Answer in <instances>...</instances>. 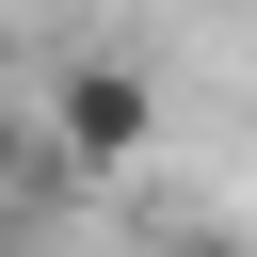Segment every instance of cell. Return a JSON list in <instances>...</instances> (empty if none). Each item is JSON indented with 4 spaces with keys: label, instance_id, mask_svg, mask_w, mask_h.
Returning <instances> with one entry per match:
<instances>
[{
    "label": "cell",
    "instance_id": "obj_2",
    "mask_svg": "<svg viewBox=\"0 0 257 257\" xmlns=\"http://www.w3.org/2000/svg\"><path fill=\"white\" fill-rule=\"evenodd\" d=\"M177 257H257V241H177Z\"/></svg>",
    "mask_w": 257,
    "mask_h": 257
},
{
    "label": "cell",
    "instance_id": "obj_1",
    "mask_svg": "<svg viewBox=\"0 0 257 257\" xmlns=\"http://www.w3.org/2000/svg\"><path fill=\"white\" fill-rule=\"evenodd\" d=\"M48 128H64V161H80V177H112V161H145V128H161V96H145L128 64H80V80L48 96Z\"/></svg>",
    "mask_w": 257,
    "mask_h": 257
}]
</instances>
